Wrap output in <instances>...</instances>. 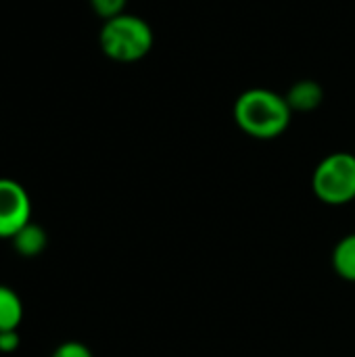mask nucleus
<instances>
[{"label": "nucleus", "instance_id": "1", "mask_svg": "<svg viewBox=\"0 0 355 357\" xmlns=\"http://www.w3.org/2000/svg\"><path fill=\"white\" fill-rule=\"evenodd\" d=\"M291 115L293 111L287 98L266 88H251L234 102L236 126L259 140H272L287 132Z\"/></svg>", "mask_w": 355, "mask_h": 357}, {"label": "nucleus", "instance_id": "2", "mask_svg": "<svg viewBox=\"0 0 355 357\" xmlns=\"http://www.w3.org/2000/svg\"><path fill=\"white\" fill-rule=\"evenodd\" d=\"M155 36L151 25L136 15H117L105 21L100 29L103 52L117 63H134L144 59L153 48Z\"/></svg>", "mask_w": 355, "mask_h": 357}, {"label": "nucleus", "instance_id": "3", "mask_svg": "<svg viewBox=\"0 0 355 357\" xmlns=\"http://www.w3.org/2000/svg\"><path fill=\"white\" fill-rule=\"evenodd\" d=\"M314 195L326 205L355 201V155L333 153L324 157L312 176Z\"/></svg>", "mask_w": 355, "mask_h": 357}, {"label": "nucleus", "instance_id": "4", "mask_svg": "<svg viewBox=\"0 0 355 357\" xmlns=\"http://www.w3.org/2000/svg\"><path fill=\"white\" fill-rule=\"evenodd\" d=\"M29 222L31 199L27 190L10 178H0V238H13Z\"/></svg>", "mask_w": 355, "mask_h": 357}, {"label": "nucleus", "instance_id": "5", "mask_svg": "<svg viewBox=\"0 0 355 357\" xmlns=\"http://www.w3.org/2000/svg\"><path fill=\"white\" fill-rule=\"evenodd\" d=\"M13 247L21 257H38L44 249H46V230L33 222H29L27 226H23L13 238Z\"/></svg>", "mask_w": 355, "mask_h": 357}, {"label": "nucleus", "instance_id": "6", "mask_svg": "<svg viewBox=\"0 0 355 357\" xmlns=\"http://www.w3.org/2000/svg\"><path fill=\"white\" fill-rule=\"evenodd\" d=\"M322 96H324V92L320 88V84H316L312 79H301L289 90V94L285 98H287L291 111H314L322 102Z\"/></svg>", "mask_w": 355, "mask_h": 357}, {"label": "nucleus", "instance_id": "7", "mask_svg": "<svg viewBox=\"0 0 355 357\" xmlns=\"http://www.w3.org/2000/svg\"><path fill=\"white\" fill-rule=\"evenodd\" d=\"M23 320L21 297L6 284H0V333L17 331Z\"/></svg>", "mask_w": 355, "mask_h": 357}, {"label": "nucleus", "instance_id": "8", "mask_svg": "<svg viewBox=\"0 0 355 357\" xmlns=\"http://www.w3.org/2000/svg\"><path fill=\"white\" fill-rule=\"evenodd\" d=\"M333 268L343 280L355 282V232L337 243L333 251Z\"/></svg>", "mask_w": 355, "mask_h": 357}, {"label": "nucleus", "instance_id": "9", "mask_svg": "<svg viewBox=\"0 0 355 357\" xmlns=\"http://www.w3.org/2000/svg\"><path fill=\"white\" fill-rule=\"evenodd\" d=\"M126 2L128 0H90V4L96 10V15L103 17L105 21H109V19H113L117 15H123Z\"/></svg>", "mask_w": 355, "mask_h": 357}, {"label": "nucleus", "instance_id": "10", "mask_svg": "<svg viewBox=\"0 0 355 357\" xmlns=\"http://www.w3.org/2000/svg\"><path fill=\"white\" fill-rule=\"evenodd\" d=\"M52 357H94V356H92V351H90L84 343H80V341H67V343H61V345L54 349Z\"/></svg>", "mask_w": 355, "mask_h": 357}, {"label": "nucleus", "instance_id": "11", "mask_svg": "<svg viewBox=\"0 0 355 357\" xmlns=\"http://www.w3.org/2000/svg\"><path fill=\"white\" fill-rule=\"evenodd\" d=\"M19 347V333L17 331H4L0 333V354H13Z\"/></svg>", "mask_w": 355, "mask_h": 357}]
</instances>
